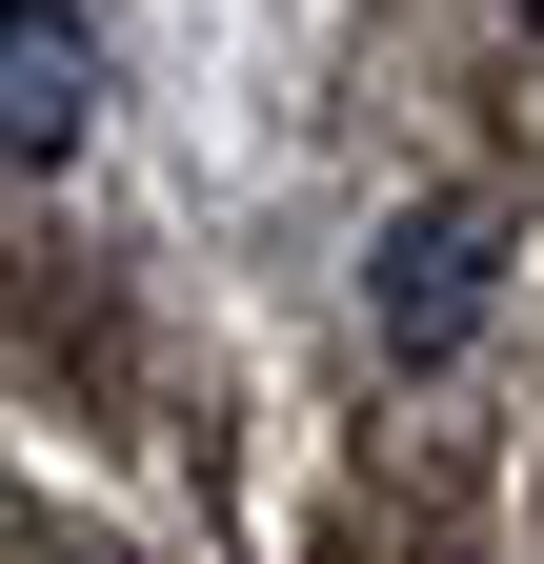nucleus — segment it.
Returning a JSON list of instances; mask_svg holds the SVG:
<instances>
[{
	"mask_svg": "<svg viewBox=\"0 0 544 564\" xmlns=\"http://www.w3.org/2000/svg\"><path fill=\"white\" fill-rule=\"evenodd\" d=\"M81 141H101V41H81V0H0V182L81 162Z\"/></svg>",
	"mask_w": 544,
	"mask_h": 564,
	"instance_id": "f257e3e1",
	"label": "nucleus"
},
{
	"mask_svg": "<svg viewBox=\"0 0 544 564\" xmlns=\"http://www.w3.org/2000/svg\"><path fill=\"white\" fill-rule=\"evenodd\" d=\"M464 323H485V202H424V223L383 242V343H403V364H444Z\"/></svg>",
	"mask_w": 544,
	"mask_h": 564,
	"instance_id": "f03ea898",
	"label": "nucleus"
}]
</instances>
